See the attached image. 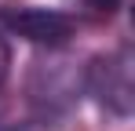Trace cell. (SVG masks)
Returning a JSON list of instances; mask_svg holds the SVG:
<instances>
[{
    "mask_svg": "<svg viewBox=\"0 0 135 131\" xmlns=\"http://www.w3.org/2000/svg\"><path fill=\"white\" fill-rule=\"evenodd\" d=\"M84 98V66L62 47H44L26 69V102L37 120H62Z\"/></svg>",
    "mask_w": 135,
    "mask_h": 131,
    "instance_id": "6da1fadb",
    "label": "cell"
},
{
    "mask_svg": "<svg viewBox=\"0 0 135 131\" xmlns=\"http://www.w3.org/2000/svg\"><path fill=\"white\" fill-rule=\"evenodd\" d=\"M84 91L113 117H132L135 109V58L132 47L120 44L113 51H102L84 66Z\"/></svg>",
    "mask_w": 135,
    "mask_h": 131,
    "instance_id": "7a4b0ae2",
    "label": "cell"
},
{
    "mask_svg": "<svg viewBox=\"0 0 135 131\" xmlns=\"http://www.w3.org/2000/svg\"><path fill=\"white\" fill-rule=\"evenodd\" d=\"M0 26L29 44H40V47H66L77 37V22L55 7H4Z\"/></svg>",
    "mask_w": 135,
    "mask_h": 131,
    "instance_id": "3957f363",
    "label": "cell"
},
{
    "mask_svg": "<svg viewBox=\"0 0 135 131\" xmlns=\"http://www.w3.org/2000/svg\"><path fill=\"white\" fill-rule=\"evenodd\" d=\"M77 4H84V7L95 11V15H113V11H120L124 0H77Z\"/></svg>",
    "mask_w": 135,
    "mask_h": 131,
    "instance_id": "277c9868",
    "label": "cell"
},
{
    "mask_svg": "<svg viewBox=\"0 0 135 131\" xmlns=\"http://www.w3.org/2000/svg\"><path fill=\"white\" fill-rule=\"evenodd\" d=\"M11 131H59L55 120H26V124H15Z\"/></svg>",
    "mask_w": 135,
    "mask_h": 131,
    "instance_id": "5b68a950",
    "label": "cell"
},
{
    "mask_svg": "<svg viewBox=\"0 0 135 131\" xmlns=\"http://www.w3.org/2000/svg\"><path fill=\"white\" fill-rule=\"evenodd\" d=\"M7 73H11V44L0 37V84L7 80Z\"/></svg>",
    "mask_w": 135,
    "mask_h": 131,
    "instance_id": "8992f818",
    "label": "cell"
}]
</instances>
